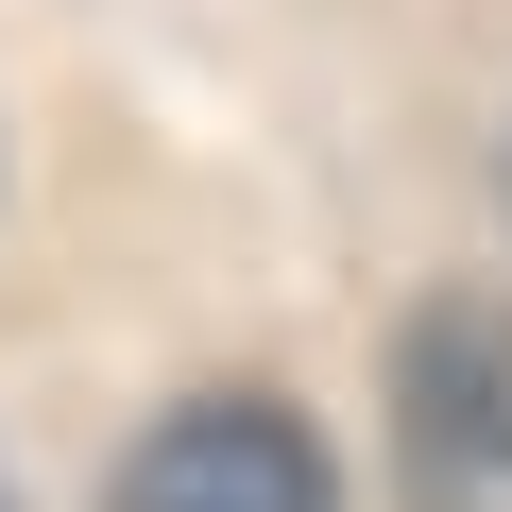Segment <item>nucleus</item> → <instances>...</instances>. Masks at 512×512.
I'll use <instances>...</instances> for the list:
<instances>
[{
	"instance_id": "nucleus-1",
	"label": "nucleus",
	"mask_w": 512,
	"mask_h": 512,
	"mask_svg": "<svg viewBox=\"0 0 512 512\" xmlns=\"http://www.w3.org/2000/svg\"><path fill=\"white\" fill-rule=\"evenodd\" d=\"M393 478H410V512H512V308H427L410 325Z\"/></svg>"
},
{
	"instance_id": "nucleus-2",
	"label": "nucleus",
	"mask_w": 512,
	"mask_h": 512,
	"mask_svg": "<svg viewBox=\"0 0 512 512\" xmlns=\"http://www.w3.org/2000/svg\"><path fill=\"white\" fill-rule=\"evenodd\" d=\"M103 512H342V478H325L308 410H274V393H188L171 427H137V461H120Z\"/></svg>"
},
{
	"instance_id": "nucleus-3",
	"label": "nucleus",
	"mask_w": 512,
	"mask_h": 512,
	"mask_svg": "<svg viewBox=\"0 0 512 512\" xmlns=\"http://www.w3.org/2000/svg\"><path fill=\"white\" fill-rule=\"evenodd\" d=\"M0 512H18V495H0Z\"/></svg>"
}]
</instances>
